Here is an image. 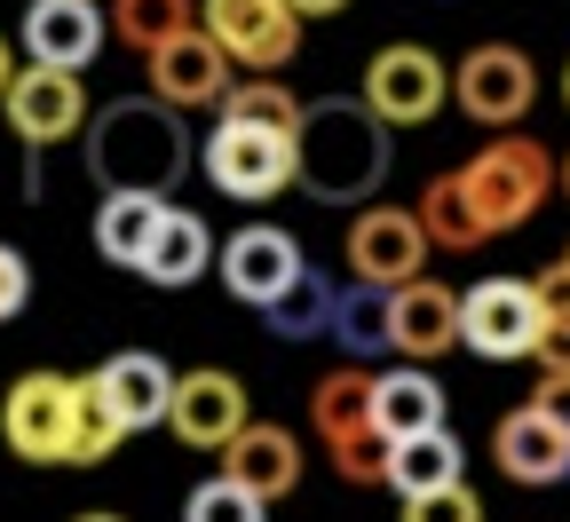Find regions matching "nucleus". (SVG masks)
<instances>
[{
    "instance_id": "f257e3e1",
    "label": "nucleus",
    "mask_w": 570,
    "mask_h": 522,
    "mask_svg": "<svg viewBox=\"0 0 570 522\" xmlns=\"http://www.w3.org/2000/svg\"><path fill=\"white\" fill-rule=\"evenodd\" d=\"M389 175V119L356 96V104H309L302 119V183L325 206H373Z\"/></svg>"
},
{
    "instance_id": "f03ea898",
    "label": "nucleus",
    "mask_w": 570,
    "mask_h": 522,
    "mask_svg": "<svg viewBox=\"0 0 570 522\" xmlns=\"http://www.w3.org/2000/svg\"><path fill=\"white\" fill-rule=\"evenodd\" d=\"M183 159H190V142H183V119L151 96V104H111L104 119H96V135H88V167H96V183L104 190H159L167 198V183L183 175Z\"/></svg>"
},
{
    "instance_id": "7ed1b4c3",
    "label": "nucleus",
    "mask_w": 570,
    "mask_h": 522,
    "mask_svg": "<svg viewBox=\"0 0 570 522\" xmlns=\"http://www.w3.org/2000/svg\"><path fill=\"white\" fill-rule=\"evenodd\" d=\"M460 183H468L475 214L491 221V238L523 230V221L547 206V190H554V151L531 142V135H499V142H483V151L460 167Z\"/></svg>"
},
{
    "instance_id": "20e7f679",
    "label": "nucleus",
    "mask_w": 570,
    "mask_h": 522,
    "mask_svg": "<svg viewBox=\"0 0 570 522\" xmlns=\"http://www.w3.org/2000/svg\"><path fill=\"white\" fill-rule=\"evenodd\" d=\"M373 388H381V372H365V364H341V372H325L317 381V435H325V460L348 475V483H373V475H389V435L373 427Z\"/></svg>"
},
{
    "instance_id": "39448f33",
    "label": "nucleus",
    "mask_w": 570,
    "mask_h": 522,
    "mask_svg": "<svg viewBox=\"0 0 570 522\" xmlns=\"http://www.w3.org/2000/svg\"><path fill=\"white\" fill-rule=\"evenodd\" d=\"M206 183L223 190V198H277L285 183H302V135H269V127H246V119H214L206 135Z\"/></svg>"
},
{
    "instance_id": "423d86ee",
    "label": "nucleus",
    "mask_w": 570,
    "mask_h": 522,
    "mask_svg": "<svg viewBox=\"0 0 570 522\" xmlns=\"http://www.w3.org/2000/svg\"><path fill=\"white\" fill-rule=\"evenodd\" d=\"M198 24L230 63H246V80H277L302 56V9L294 0H198Z\"/></svg>"
},
{
    "instance_id": "0eeeda50",
    "label": "nucleus",
    "mask_w": 570,
    "mask_h": 522,
    "mask_svg": "<svg viewBox=\"0 0 570 522\" xmlns=\"http://www.w3.org/2000/svg\"><path fill=\"white\" fill-rule=\"evenodd\" d=\"M0 435L9 452L32 467H71V443H80V381L63 372H24L0 404Z\"/></svg>"
},
{
    "instance_id": "6e6552de",
    "label": "nucleus",
    "mask_w": 570,
    "mask_h": 522,
    "mask_svg": "<svg viewBox=\"0 0 570 522\" xmlns=\"http://www.w3.org/2000/svg\"><path fill=\"white\" fill-rule=\"evenodd\" d=\"M547 309H539V285L523 277H483L475 293H460V348L508 364V356H539Z\"/></svg>"
},
{
    "instance_id": "1a4fd4ad",
    "label": "nucleus",
    "mask_w": 570,
    "mask_h": 522,
    "mask_svg": "<svg viewBox=\"0 0 570 522\" xmlns=\"http://www.w3.org/2000/svg\"><path fill=\"white\" fill-rule=\"evenodd\" d=\"M452 96H460V111H468L475 127L515 135V119L539 104V71H531V56H523V48L483 40V48H468V56L452 63Z\"/></svg>"
},
{
    "instance_id": "9d476101",
    "label": "nucleus",
    "mask_w": 570,
    "mask_h": 522,
    "mask_svg": "<svg viewBox=\"0 0 570 522\" xmlns=\"http://www.w3.org/2000/svg\"><path fill=\"white\" fill-rule=\"evenodd\" d=\"M341 254H348V277H356V285H381V293L412 285V277H420V262H428L420 206H381V198H373L365 214L348 221Z\"/></svg>"
},
{
    "instance_id": "9b49d317",
    "label": "nucleus",
    "mask_w": 570,
    "mask_h": 522,
    "mask_svg": "<svg viewBox=\"0 0 570 522\" xmlns=\"http://www.w3.org/2000/svg\"><path fill=\"white\" fill-rule=\"evenodd\" d=\"M356 96H365L389 127H420V119L444 111L452 71H444V56H428V48L396 40V48H381V56L365 63V88H356Z\"/></svg>"
},
{
    "instance_id": "f8f14e48",
    "label": "nucleus",
    "mask_w": 570,
    "mask_h": 522,
    "mask_svg": "<svg viewBox=\"0 0 570 522\" xmlns=\"http://www.w3.org/2000/svg\"><path fill=\"white\" fill-rule=\"evenodd\" d=\"M9 127L32 142V151H48V142H71L88 127V88H80V71H56V63H24L17 71V88H9Z\"/></svg>"
},
{
    "instance_id": "ddd939ff",
    "label": "nucleus",
    "mask_w": 570,
    "mask_h": 522,
    "mask_svg": "<svg viewBox=\"0 0 570 522\" xmlns=\"http://www.w3.org/2000/svg\"><path fill=\"white\" fill-rule=\"evenodd\" d=\"M142 80H151V96L167 104V111H206V104H223L238 80H230V56L206 40V24L198 32H183V40H167L159 56H142Z\"/></svg>"
},
{
    "instance_id": "4468645a",
    "label": "nucleus",
    "mask_w": 570,
    "mask_h": 522,
    "mask_svg": "<svg viewBox=\"0 0 570 522\" xmlns=\"http://www.w3.org/2000/svg\"><path fill=\"white\" fill-rule=\"evenodd\" d=\"M167 427L190 443V452H230V443L254 427V420H246V388L230 381V372L198 364V372H183V381H175V412H167Z\"/></svg>"
},
{
    "instance_id": "2eb2a0df",
    "label": "nucleus",
    "mask_w": 570,
    "mask_h": 522,
    "mask_svg": "<svg viewBox=\"0 0 570 522\" xmlns=\"http://www.w3.org/2000/svg\"><path fill=\"white\" fill-rule=\"evenodd\" d=\"M389 348L404 364H436L444 348H460V293L436 277H412L389 293Z\"/></svg>"
},
{
    "instance_id": "dca6fc26",
    "label": "nucleus",
    "mask_w": 570,
    "mask_h": 522,
    "mask_svg": "<svg viewBox=\"0 0 570 522\" xmlns=\"http://www.w3.org/2000/svg\"><path fill=\"white\" fill-rule=\"evenodd\" d=\"M111 40V17L96 0H32L24 9V48L32 63H56V71H88Z\"/></svg>"
},
{
    "instance_id": "f3484780",
    "label": "nucleus",
    "mask_w": 570,
    "mask_h": 522,
    "mask_svg": "<svg viewBox=\"0 0 570 522\" xmlns=\"http://www.w3.org/2000/svg\"><path fill=\"white\" fill-rule=\"evenodd\" d=\"M302 269H309L302 246L285 238V230H269V221H254V230H238V238L223 246V285L238 293L246 309H269L277 293H294Z\"/></svg>"
},
{
    "instance_id": "a211bd4d",
    "label": "nucleus",
    "mask_w": 570,
    "mask_h": 522,
    "mask_svg": "<svg viewBox=\"0 0 570 522\" xmlns=\"http://www.w3.org/2000/svg\"><path fill=\"white\" fill-rule=\"evenodd\" d=\"M491 460L508 467L515 483H554V475L570 467V427L547 420L539 404H515L508 420L491 427Z\"/></svg>"
},
{
    "instance_id": "6ab92c4d",
    "label": "nucleus",
    "mask_w": 570,
    "mask_h": 522,
    "mask_svg": "<svg viewBox=\"0 0 570 522\" xmlns=\"http://www.w3.org/2000/svg\"><path fill=\"white\" fill-rule=\"evenodd\" d=\"M96 388L111 396V412H119V427L127 435H142V427H167V412H175V372L159 364V356H111V364H96Z\"/></svg>"
},
{
    "instance_id": "aec40b11",
    "label": "nucleus",
    "mask_w": 570,
    "mask_h": 522,
    "mask_svg": "<svg viewBox=\"0 0 570 522\" xmlns=\"http://www.w3.org/2000/svg\"><path fill=\"white\" fill-rule=\"evenodd\" d=\"M373 427L389 443H412V435H436L444 427V381L428 364H396L381 372V388H373Z\"/></svg>"
},
{
    "instance_id": "412c9836",
    "label": "nucleus",
    "mask_w": 570,
    "mask_h": 522,
    "mask_svg": "<svg viewBox=\"0 0 570 522\" xmlns=\"http://www.w3.org/2000/svg\"><path fill=\"white\" fill-rule=\"evenodd\" d=\"M223 475L246 483L254 499H285V491L302 483V443L285 435V427H269V420H254L230 452H223Z\"/></svg>"
},
{
    "instance_id": "4be33fe9",
    "label": "nucleus",
    "mask_w": 570,
    "mask_h": 522,
    "mask_svg": "<svg viewBox=\"0 0 570 522\" xmlns=\"http://www.w3.org/2000/svg\"><path fill=\"white\" fill-rule=\"evenodd\" d=\"M167 206H175V198H159V190H104V206H96V254L142 269V254H151Z\"/></svg>"
},
{
    "instance_id": "5701e85b",
    "label": "nucleus",
    "mask_w": 570,
    "mask_h": 522,
    "mask_svg": "<svg viewBox=\"0 0 570 522\" xmlns=\"http://www.w3.org/2000/svg\"><path fill=\"white\" fill-rule=\"evenodd\" d=\"M420 230H428V246H436V254H475V246L491 238V221L475 214V198H468L460 167H452V175H436V183L420 190Z\"/></svg>"
},
{
    "instance_id": "b1692460",
    "label": "nucleus",
    "mask_w": 570,
    "mask_h": 522,
    "mask_svg": "<svg viewBox=\"0 0 570 522\" xmlns=\"http://www.w3.org/2000/svg\"><path fill=\"white\" fill-rule=\"evenodd\" d=\"M206 262H223V254H214V230L190 206H167L151 254H142V277H151V285H190V277H206Z\"/></svg>"
},
{
    "instance_id": "393cba45",
    "label": "nucleus",
    "mask_w": 570,
    "mask_h": 522,
    "mask_svg": "<svg viewBox=\"0 0 570 522\" xmlns=\"http://www.w3.org/2000/svg\"><path fill=\"white\" fill-rule=\"evenodd\" d=\"M389 483H396L404 499L452 491V483H460V443H452V427H436V435H412V443H389Z\"/></svg>"
},
{
    "instance_id": "a878e982",
    "label": "nucleus",
    "mask_w": 570,
    "mask_h": 522,
    "mask_svg": "<svg viewBox=\"0 0 570 522\" xmlns=\"http://www.w3.org/2000/svg\"><path fill=\"white\" fill-rule=\"evenodd\" d=\"M262 317H269V333H277V341H333V325H341V293H333L317 269H302V277H294V293H277Z\"/></svg>"
},
{
    "instance_id": "bb28decb",
    "label": "nucleus",
    "mask_w": 570,
    "mask_h": 522,
    "mask_svg": "<svg viewBox=\"0 0 570 522\" xmlns=\"http://www.w3.org/2000/svg\"><path fill=\"white\" fill-rule=\"evenodd\" d=\"M111 24H119V40H127V48L159 56L167 40L198 32V0H111Z\"/></svg>"
},
{
    "instance_id": "cd10ccee",
    "label": "nucleus",
    "mask_w": 570,
    "mask_h": 522,
    "mask_svg": "<svg viewBox=\"0 0 570 522\" xmlns=\"http://www.w3.org/2000/svg\"><path fill=\"white\" fill-rule=\"evenodd\" d=\"M223 119H246V127H269V135H302L309 104H302L294 88H277V80H238V88L223 96Z\"/></svg>"
},
{
    "instance_id": "c85d7f7f",
    "label": "nucleus",
    "mask_w": 570,
    "mask_h": 522,
    "mask_svg": "<svg viewBox=\"0 0 570 522\" xmlns=\"http://www.w3.org/2000/svg\"><path fill=\"white\" fill-rule=\"evenodd\" d=\"M333 341L356 348V356L389 348V293H381V285H348V293H341V325H333Z\"/></svg>"
},
{
    "instance_id": "c756f323",
    "label": "nucleus",
    "mask_w": 570,
    "mask_h": 522,
    "mask_svg": "<svg viewBox=\"0 0 570 522\" xmlns=\"http://www.w3.org/2000/svg\"><path fill=\"white\" fill-rule=\"evenodd\" d=\"M183 522H269V499H254V491L230 483V475H214V483H198V491L183 499Z\"/></svg>"
},
{
    "instance_id": "7c9ffc66",
    "label": "nucleus",
    "mask_w": 570,
    "mask_h": 522,
    "mask_svg": "<svg viewBox=\"0 0 570 522\" xmlns=\"http://www.w3.org/2000/svg\"><path fill=\"white\" fill-rule=\"evenodd\" d=\"M404 522H483L475 491L452 483V491H428V499H404Z\"/></svg>"
},
{
    "instance_id": "2f4dec72",
    "label": "nucleus",
    "mask_w": 570,
    "mask_h": 522,
    "mask_svg": "<svg viewBox=\"0 0 570 522\" xmlns=\"http://www.w3.org/2000/svg\"><path fill=\"white\" fill-rule=\"evenodd\" d=\"M547 309V302H539ZM539 372H570V309H547V333H539Z\"/></svg>"
},
{
    "instance_id": "473e14b6",
    "label": "nucleus",
    "mask_w": 570,
    "mask_h": 522,
    "mask_svg": "<svg viewBox=\"0 0 570 522\" xmlns=\"http://www.w3.org/2000/svg\"><path fill=\"white\" fill-rule=\"evenodd\" d=\"M24 293H32L24 254H17V246H0V317H17V309H24Z\"/></svg>"
},
{
    "instance_id": "72a5a7b5",
    "label": "nucleus",
    "mask_w": 570,
    "mask_h": 522,
    "mask_svg": "<svg viewBox=\"0 0 570 522\" xmlns=\"http://www.w3.org/2000/svg\"><path fill=\"white\" fill-rule=\"evenodd\" d=\"M547 420H562L570 427V372H539V396H531Z\"/></svg>"
},
{
    "instance_id": "f704fd0d",
    "label": "nucleus",
    "mask_w": 570,
    "mask_h": 522,
    "mask_svg": "<svg viewBox=\"0 0 570 522\" xmlns=\"http://www.w3.org/2000/svg\"><path fill=\"white\" fill-rule=\"evenodd\" d=\"M9 88H17V56H9V40H0V104H9Z\"/></svg>"
},
{
    "instance_id": "c9c22d12",
    "label": "nucleus",
    "mask_w": 570,
    "mask_h": 522,
    "mask_svg": "<svg viewBox=\"0 0 570 522\" xmlns=\"http://www.w3.org/2000/svg\"><path fill=\"white\" fill-rule=\"evenodd\" d=\"M302 17H333V9H348V0H294Z\"/></svg>"
},
{
    "instance_id": "e433bc0d",
    "label": "nucleus",
    "mask_w": 570,
    "mask_h": 522,
    "mask_svg": "<svg viewBox=\"0 0 570 522\" xmlns=\"http://www.w3.org/2000/svg\"><path fill=\"white\" fill-rule=\"evenodd\" d=\"M80 522H127V514H80Z\"/></svg>"
},
{
    "instance_id": "4c0bfd02",
    "label": "nucleus",
    "mask_w": 570,
    "mask_h": 522,
    "mask_svg": "<svg viewBox=\"0 0 570 522\" xmlns=\"http://www.w3.org/2000/svg\"><path fill=\"white\" fill-rule=\"evenodd\" d=\"M562 190H570V151H562Z\"/></svg>"
},
{
    "instance_id": "58836bf2",
    "label": "nucleus",
    "mask_w": 570,
    "mask_h": 522,
    "mask_svg": "<svg viewBox=\"0 0 570 522\" xmlns=\"http://www.w3.org/2000/svg\"><path fill=\"white\" fill-rule=\"evenodd\" d=\"M562 96H570V71H562Z\"/></svg>"
},
{
    "instance_id": "ea45409f",
    "label": "nucleus",
    "mask_w": 570,
    "mask_h": 522,
    "mask_svg": "<svg viewBox=\"0 0 570 522\" xmlns=\"http://www.w3.org/2000/svg\"><path fill=\"white\" fill-rule=\"evenodd\" d=\"M562 262H570V254H562Z\"/></svg>"
}]
</instances>
